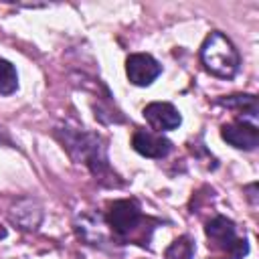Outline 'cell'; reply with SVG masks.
Here are the masks:
<instances>
[{"label":"cell","instance_id":"cell-1","mask_svg":"<svg viewBox=\"0 0 259 259\" xmlns=\"http://www.w3.org/2000/svg\"><path fill=\"white\" fill-rule=\"evenodd\" d=\"M55 138L63 144V148L69 152V156L75 162L85 164L95 178H99L101 182L113 184L115 174L109 168L107 142L99 134L65 125V127H57L55 130Z\"/></svg>","mask_w":259,"mask_h":259},{"label":"cell","instance_id":"cell-2","mask_svg":"<svg viewBox=\"0 0 259 259\" xmlns=\"http://www.w3.org/2000/svg\"><path fill=\"white\" fill-rule=\"evenodd\" d=\"M105 223L113 241H136L142 245V241H148L144 225L152 223V219L142 212V206L136 198H121L109 204Z\"/></svg>","mask_w":259,"mask_h":259},{"label":"cell","instance_id":"cell-3","mask_svg":"<svg viewBox=\"0 0 259 259\" xmlns=\"http://www.w3.org/2000/svg\"><path fill=\"white\" fill-rule=\"evenodd\" d=\"M200 61L204 69L221 79H233L239 71L241 57L235 45L219 30L210 32L200 47Z\"/></svg>","mask_w":259,"mask_h":259},{"label":"cell","instance_id":"cell-4","mask_svg":"<svg viewBox=\"0 0 259 259\" xmlns=\"http://www.w3.org/2000/svg\"><path fill=\"white\" fill-rule=\"evenodd\" d=\"M204 233L212 259H243V255H247L249 251L247 239L239 237L235 223L223 214L210 219L204 227Z\"/></svg>","mask_w":259,"mask_h":259},{"label":"cell","instance_id":"cell-5","mask_svg":"<svg viewBox=\"0 0 259 259\" xmlns=\"http://www.w3.org/2000/svg\"><path fill=\"white\" fill-rule=\"evenodd\" d=\"M125 73L134 85L146 87L162 73V65L148 53H134L125 59Z\"/></svg>","mask_w":259,"mask_h":259},{"label":"cell","instance_id":"cell-6","mask_svg":"<svg viewBox=\"0 0 259 259\" xmlns=\"http://www.w3.org/2000/svg\"><path fill=\"white\" fill-rule=\"evenodd\" d=\"M105 217L99 212H83L75 219L77 235L89 245H105L111 241V233L107 231Z\"/></svg>","mask_w":259,"mask_h":259},{"label":"cell","instance_id":"cell-7","mask_svg":"<svg viewBox=\"0 0 259 259\" xmlns=\"http://www.w3.org/2000/svg\"><path fill=\"white\" fill-rule=\"evenodd\" d=\"M221 136L227 144H231L237 150H255L259 144V130L255 123H249L245 119H237L231 123H225L221 127Z\"/></svg>","mask_w":259,"mask_h":259},{"label":"cell","instance_id":"cell-8","mask_svg":"<svg viewBox=\"0 0 259 259\" xmlns=\"http://www.w3.org/2000/svg\"><path fill=\"white\" fill-rule=\"evenodd\" d=\"M142 113H144L146 121L150 123V127L156 130L158 134L176 130V127L182 123L180 111H178L172 103H168V101H154V103H148Z\"/></svg>","mask_w":259,"mask_h":259},{"label":"cell","instance_id":"cell-9","mask_svg":"<svg viewBox=\"0 0 259 259\" xmlns=\"http://www.w3.org/2000/svg\"><path fill=\"white\" fill-rule=\"evenodd\" d=\"M132 148L146 158H166L172 150V142L152 130H136L132 136Z\"/></svg>","mask_w":259,"mask_h":259},{"label":"cell","instance_id":"cell-10","mask_svg":"<svg viewBox=\"0 0 259 259\" xmlns=\"http://www.w3.org/2000/svg\"><path fill=\"white\" fill-rule=\"evenodd\" d=\"M10 221L24 231H34L42 221V208L36 200H20L10 210Z\"/></svg>","mask_w":259,"mask_h":259},{"label":"cell","instance_id":"cell-11","mask_svg":"<svg viewBox=\"0 0 259 259\" xmlns=\"http://www.w3.org/2000/svg\"><path fill=\"white\" fill-rule=\"evenodd\" d=\"M219 103L225 105V107H231V109L241 111L239 115L245 113L251 119H257V97L255 95H229V97L219 99Z\"/></svg>","mask_w":259,"mask_h":259},{"label":"cell","instance_id":"cell-12","mask_svg":"<svg viewBox=\"0 0 259 259\" xmlns=\"http://www.w3.org/2000/svg\"><path fill=\"white\" fill-rule=\"evenodd\" d=\"M18 89V73L14 65L6 59H0V95H10Z\"/></svg>","mask_w":259,"mask_h":259},{"label":"cell","instance_id":"cell-13","mask_svg":"<svg viewBox=\"0 0 259 259\" xmlns=\"http://www.w3.org/2000/svg\"><path fill=\"white\" fill-rule=\"evenodd\" d=\"M164 257L166 259H192L194 257V245L188 237H180L166 249Z\"/></svg>","mask_w":259,"mask_h":259},{"label":"cell","instance_id":"cell-14","mask_svg":"<svg viewBox=\"0 0 259 259\" xmlns=\"http://www.w3.org/2000/svg\"><path fill=\"white\" fill-rule=\"evenodd\" d=\"M0 144H8V146H12V140L8 138V134H4L2 127H0Z\"/></svg>","mask_w":259,"mask_h":259},{"label":"cell","instance_id":"cell-15","mask_svg":"<svg viewBox=\"0 0 259 259\" xmlns=\"http://www.w3.org/2000/svg\"><path fill=\"white\" fill-rule=\"evenodd\" d=\"M4 237H6V229L0 227V239H4Z\"/></svg>","mask_w":259,"mask_h":259}]
</instances>
